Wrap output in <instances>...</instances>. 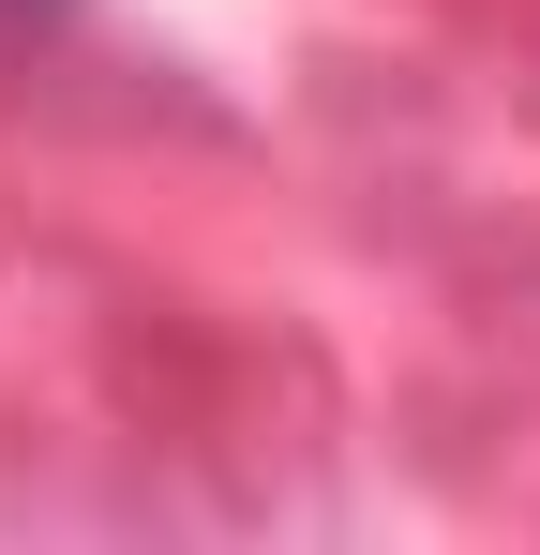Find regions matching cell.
Segmentation results:
<instances>
[{
  "label": "cell",
  "mask_w": 540,
  "mask_h": 555,
  "mask_svg": "<svg viewBox=\"0 0 540 555\" xmlns=\"http://www.w3.org/2000/svg\"><path fill=\"white\" fill-rule=\"evenodd\" d=\"M61 15H76V0H0V61H15V46H46Z\"/></svg>",
  "instance_id": "cell-1"
}]
</instances>
